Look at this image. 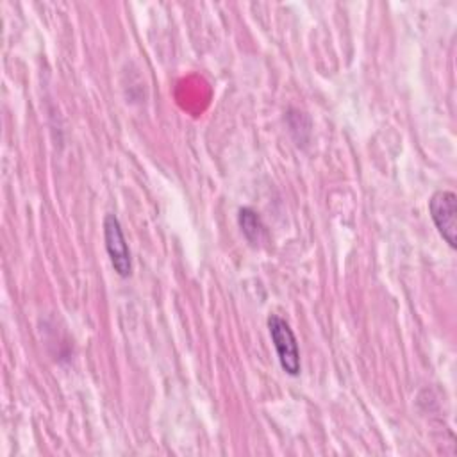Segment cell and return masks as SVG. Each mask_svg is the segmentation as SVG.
<instances>
[{
    "instance_id": "1",
    "label": "cell",
    "mask_w": 457,
    "mask_h": 457,
    "mask_svg": "<svg viewBox=\"0 0 457 457\" xmlns=\"http://www.w3.org/2000/svg\"><path fill=\"white\" fill-rule=\"evenodd\" d=\"M268 330H270V337L273 341L280 368L287 375L296 377L300 373V350H298V343L293 328L284 318L271 314L268 318Z\"/></svg>"
},
{
    "instance_id": "2",
    "label": "cell",
    "mask_w": 457,
    "mask_h": 457,
    "mask_svg": "<svg viewBox=\"0 0 457 457\" xmlns=\"http://www.w3.org/2000/svg\"><path fill=\"white\" fill-rule=\"evenodd\" d=\"M428 212L450 248L457 246V196L453 191L439 189L428 200Z\"/></svg>"
},
{
    "instance_id": "3",
    "label": "cell",
    "mask_w": 457,
    "mask_h": 457,
    "mask_svg": "<svg viewBox=\"0 0 457 457\" xmlns=\"http://www.w3.org/2000/svg\"><path fill=\"white\" fill-rule=\"evenodd\" d=\"M104 241L114 271L120 277H129L132 273V257L116 214H107L104 220Z\"/></svg>"
},
{
    "instance_id": "4",
    "label": "cell",
    "mask_w": 457,
    "mask_h": 457,
    "mask_svg": "<svg viewBox=\"0 0 457 457\" xmlns=\"http://www.w3.org/2000/svg\"><path fill=\"white\" fill-rule=\"evenodd\" d=\"M237 223H239L241 232H243V236L246 237L248 243L259 245L266 237V227H264L262 220L259 218V214L253 209H250V207L239 209Z\"/></svg>"
}]
</instances>
